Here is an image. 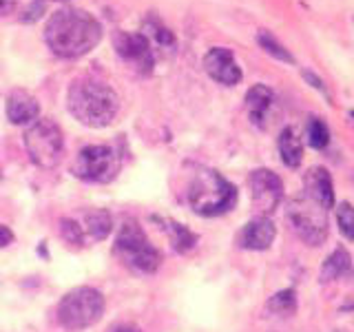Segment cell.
Listing matches in <instances>:
<instances>
[{
    "label": "cell",
    "mask_w": 354,
    "mask_h": 332,
    "mask_svg": "<svg viewBox=\"0 0 354 332\" xmlns=\"http://www.w3.org/2000/svg\"><path fill=\"white\" fill-rule=\"evenodd\" d=\"M102 38L100 22L84 9H60L44 27V40L60 58H80Z\"/></svg>",
    "instance_id": "obj_1"
},
{
    "label": "cell",
    "mask_w": 354,
    "mask_h": 332,
    "mask_svg": "<svg viewBox=\"0 0 354 332\" xmlns=\"http://www.w3.org/2000/svg\"><path fill=\"white\" fill-rule=\"evenodd\" d=\"M66 107H69V113L84 127L102 129L115 120L120 111V98L109 84L95 80V77H80L69 86Z\"/></svg>",
    "instance_id": "obj_2"
},
{
    "label": "cell",
    "mask_w": 354,
    "mask_h": 332,
    "mask_svg": "<svg viewBox=\"0 0 354 332\" xmlns=\"http://www.w3.org/2000/svg\"><path fill=\"white\" fill-rule=\"evenodd\" d=\"M188 204L197 215L217 217L228 213L237 204V188L217 171L202 169L188 186Z\"/></svg>",
    "instance_id": "obj_3"
},
{
    "label": "cell",
    "mask_w": 354,
    "mask_h": 332,
    "mask_svg": "<svg viewBox=\"0 0 354 332\" xmlns=\"http://www.w3.org/2000/svg\"><path fill=\"white\" fill-rule=\"evenodd\" d=\"M104 315V297L95 288L80 286L66 293L58 304V321L66 330H84Z\"/></svg>",
    "instance_id": "obj_4"
},
{
    "label": "cell",
    "mask_w": 354,
    "mask_h": 332,
    "mask_svg": "<svg viewBox=\"0 0 354 332\" xmlns=\"http://www.w3.org/2000/svg\"><path fill=\"white\" fill-rule=\"evenodd\" d=\"M115 252L129 268L138 273H155L162 264L160 250L153 246L149 237L144 235L142 226L133 219L122 224L115 239Z\"/></svg>",
    "instance_id": "obj_5"
},
{
    "label": "cell",
    "mask_w": 354,
    "mask_h": 332,
    "mask_svg": "<svg viewBox=\"0 0 354 332\" xmlns=\"http://www.w3.org/2000/svg\"><path fill=\"white\" fill-rule=\"evenodd\" d=\"M25 149L40 169H55L64 153L62 129L49 118H40L25 133Z\"/></svg>",
    "instance_id": "obj_6"
},
{
    "label": "cell",
    "mask_w": 354,
    "mask_h": 332,
    "mask_svg": "<svg viewBox=\"0 0 354 332\" xmlns=\"http://www.w3.org/2000/svg\"><path fill=\"white\" fill-rule=\"evenodd\" d=\"M328 210L310 197H297L288 204L286 217L299 239L308 246H321L328 239Z\"/></svg>",
    "instance_id": "obj_7"
},
{
    "label": "cell",
    "mask_w": 354,
    "mask_h": 332,
    "mask_svg": "<svg viewBox=\"0 0 354 332\" xmlns=\"http://www.w3.org/2000/svg\"><path fill=\"white\" fill-rule=\"evenodd\" d=\"M120 153L109 144H93L84 147L73 162V175L84 182L109 184L120 173Z\"/></svg>",
    "instance_id": "obj_8"
},
{
    "label": "cell",
    "mask_w": 354,
    "mask_h": 332,
    "mask_svg": "<svg viewBox=\"0 0 354 332\" xmlns=\"http://www.w3.org/2000/svg\"><path fill=\"white\" fill-rule=\"evenodd\" d=\"M248 184H250V195H252V208L257 210L259 217L272 215L283 199L281 177L272 173L270 169H257L250 173Z\"/></svg>",
    "instance_id": "obj_9"
},
{
    "label": "cell",
    "mask_w": 354,
    "mask_h": 332,
    "mask_svg": "<svg viewBox=\"0 0 354 332\" xmlns=\"http://www.w3.org/2000/svg\"><path fill=\"white\" fill-rule=\"evenodd\" d=\"M204 69L206 73L213 77L215 82L226 84V86H235L241 82V69L232 55L230 49L226 47H213L204 55Z\"/></svg>",
    "instance_id": "obj_10"
},
{
    "label": "cell",
    "mask_w": 354,
    "mask_h": 332,
    "mask_svg": "<svg viewBox=\"0 0 354 332\" xmlns=\"http://www.w3.org/2000/svg\"><path fill=\"white\" fill-rule=\"evenodd\" d=\"M115 49L129 64H133L140 73H151L153 69V53L147 36L142 33H118Z\"/></svg>",
    "instance_id": "obj_11"
},
{
    "label": "cell",
    "mask_w": 354,
    "mask_h": 332,
    "mask_svg": "<svg viewBox=\"0 0 354 332\" xmlns=\"http://www.w3.org/2000/svg\"><path fill=\"white\" fill-rule=\"evenodd\" d=\"M304 186L306 197H310L319 206H324L326 210L335 206V182L324 166H313L304 177Z\"/></svg>",
    "instance_id": "obj_12"
},
{
    "label": "cell",
    "mask_w": 354,
    "mask_h": 332,
    "mask_svg": "<svg viewBox=\"0 0 354 332\" xmlns=\"http://www.w3.org/2000/svg\"><path fill=\"white\" fill-rule=\"evenodd\" d=\"M277 228L270 221V217H254L248 221L246 228L241 230V246L246 250H268L274 241Z\"/></svg>",
    "instance_id": "obj_13"
},
{
    "label": "cell",
    "mask_w": 354,
    "mask_h": 332,
    "mask_svg": "<svg viewBox=\"0 0 354 332\" xmlns=\"http://www.w3.org/2000/svg\"><path fill=\"white\" fill-rule=\"evenodd\" d=\"M40 116V104L38 100L31 93L22 91V89H16L11 91V95L7 98V118L11 124H29V122L38 120Z\"/></svg>",
    "instance_id": "obj_14"
},
{
    "label": "cell",
    "mask_w": 354,
    "mask_h": 332,
    "mask_svg": "<svg viewBox=\"0 0 354 332\" xmlns=\"http://www.w3.org/2000/svg\"><path fill=\"white\" fill-rule=\"evenodd\" d=\"M272 100H274L272 89L266 84H254L246 93V109H248L252 124H261V120L266 118L268 109L272 107Z\"/></svg>",
    "instance_id": "obj_15"
},
{
    "label": "cell",
    "mask_w": 354,
    "mask_h": 332,
    "mask_svg": "<svg viewBox=\"0 0 354 332\" xmlns=\"http://www.w3.org/2000/svg\"><path fill=\"white\" fill-rule=\"evenodd\" d=\"M279 153L286 166L297 169L304 160V142L299 138V133L292 127H286L279 133Z\"/></svg>",
    "instance_id": "obj_16"
},
{
    "label": "cell",
    "mask_w": 354,
    "mask_h": 332,
    "mask_svg": "<svg viewBox=\"0 0 354 332\" xmlns=\"http://www.w3.org/2000/svg\"><path fill=\"white\" fill-rule=\"evenodd\" d=\"M84 235L93 241H102L109 237L111 228H113V217L106 208H93L84 215Z\"/></svg>",
    "instance_id": "obj_17"
},
{
    "label": "cell",
    "mask_w": 354,
    "mask_h": 332,
    "mask_svg": "<svg viewBox=\"0 0 354 332\" xmlns=\"http://www.w3.org/2000/svg\"><path fill=\"white\" fill-rule=\"evenodd\" d=\"M352 268V257L346 248H335V252L328 255V259L321 266V282L328 284V282H335L339 277H343L348 270Z\"/></svg>",
    "instance_id": "obj_18"
},
{
    "label": "cell",
    "mask_w": 354,
    "mask_h": 332,
    "mask_svg": "<svg viewBox=\"0 0 354 332\" xmlns=\"http://www.w3.org/2000/svg\"><path fill=\"white\" fill-rule=\"evenodd\" d=\"M257 44L259 47L268 53V55H272L274 60H279V62H286V64H295V55L288 51L283 44L277 40L272 33L268 31V29H259L257 31Z\"/></svg>",
    "instance_id": "obj_19"
},
{
    "label": "cell",
    "mask_w": 354,
    "mask_h": 332,
    "mask_svg": "<svg viewBox=\"0 0 354 332\" xmlns=\"http://www.w3.org/2000/svg\"><path fill=\"white\" fill-rule=\"evenodd\" d=\"M268 310L272 315H279V317H290L295 315L297 310V293L295 290H279L274 293L270 299H268Z\"/></svg>",
    "instance_id": "obj_20"
},
{
    "label": "cell",
    "mask_w": 354,
    "mask_h": 332,
    "mask_svg": "<svg viewBox=\"0 0 354 332\" xmlns=\"http://www.w3.org/2000/svg\"><path fill=\"white\" fill-rule=\"evenodd\" d=\"M166 228H169V235H171V241H173V248L177 252H186L195 246L197 241V235H193L191 230L182 224H175V221H166Z\"/></svg>",
    "instance_id": "obj_21"
},
{
    "label": "cell",
    "mask_w": 354,
    "mask_h": 332,
    "mask_svg": "<svg viewBox=\"0 0 354 332\" xmlns=\"http://www.w3.org/2000/svg\"><path fill=\"white\" fill-rule=\"evenodd\" d=\"M306 138L313 149H326L330 142V131L326 127V122L321 118H310L308 129H306Z\"/></svg>",
    "instance_id": "obj_22"
},
{
    "label": "cell",
    "mask_w": 354,
    "mask_h": 332,
    "mask_svg": "<svg viewBox=\"0 0 354 332\" xmlns=\"http://www.w3.org/2000/svg\"><path fill=\"white\" fill-rule=\"evenodd\" d=\"M337 224H339V230L341 235L354 241V206L352 204H339L337 208Z\"/></svg>",
    "instance_id": "obj_23"
},
{
    "label": "cell",
    "mask_w": 354,
    "mask_h": 332,
    "mask_svg": "<svg viewBox=\"0 0 354 332\" xmlns=\"http://www.w3.org/2000/svg\"><path fill=\"white\" fill-rule=\"evenodd\" d=\"M60 232H62V237L73 243V246H82V241H84V228L77 224L75 219L71 217H64L60 219Z\"/></svg>",
    "instance_id": "obj_24"
},
{
    "label": "cell",
    "mask_w": 354,
    "mask_h": 332,
    "mask_svg": "<svg viewBox=\"0 0 354 332\" xmlns=\"http://www.w3.org/2000/svg\"><path fill=\"white\" fill-rule=\"evenodd\" d=\"M11 241H14V232H11L7 226L0 224V248H3V246H9Z\"/></svg>",
    "instance_id": "obj_25"
},
{
    "label": "cell",
    "mask_w": 354,
    "mask_h": 332,
    "mask_svg": "<svg viewBox=\"0 0 354 332\" xmlns=\"http://www.w3.org/2000/svg\"><path fill=\"white\" fill-rule=\"evenodd\" d=\"M304 77H306V80H308L310 84H313L315 89H319L321 93H328V91H326V86H324V82H321V80H319V77H317L315 73H310V71H304Z\"/></svg>",
    "instance_id": "obj_26"
},
{
    "label": "cell",
    "mask_w": 354,
    "mask_h": 332,
    "mask_svg": "<svg viewBox=\"0 0 354 332\" xmlns=\"http://www.w3.org/2000/svg\"><path fill=\"white\" fill-rule=\"evenodd\" d=\"M16 7V0H0V14H9Z\"/></svg>",
    "instance_id": "obj_27"
},
{
    "label": "cell",
    "mask_w": 354,
    "mask_h": 332,
    "mask_svg": "<svg viewBox=\"0 0 354 332\" xmlns=\"http://www.w3.org/2000/svg\"><path fill=\"white\" fill-rule=\"evenodd\" d=\"M115 332H142L138 326H120V328H115Z\"/></svg>",
    "instance_id": "obj_28"
},
{
    "label": "cell",
    "mask_w": 354,
    "mask_h": 332,
    "mask_svg": "<svg viewBox=\"0 0 354 332\" xmlns=\"http://www.w3.org/2000/svg\"><path fill=\"white\" fill-rule=\"evenodd\" d=\"M354 308V304H346V306H343V310H352Z\"/></svg>",
    "instance_id": "obj_29"
}]
</instances>
